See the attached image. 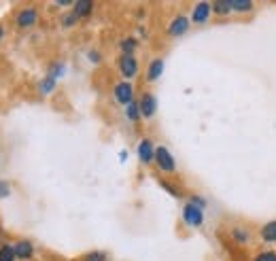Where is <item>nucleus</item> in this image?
Masks as SVG:
<instances>
[{
  "instance_id": "1a4fd4ad",
  "label": "nucleus",
  "mask_w": 276,
  "mask_h": 261,
  "mask_svg": "<svg viewBox=\"0 0 276 261\" xmlns=\"http://www.w3.org/2000/svg\"><path fill=\"white\" fill-rule=\"evenodd\" d=\"M138 157L142 164H151L155 159V149L151 145V140H142L138 145Z\"/></svg>"
},
{
  "instance_id": "f8f14e48",
  "label": "nucleus",
  "mask_w": 276,
  "mask_h": 261,
  "mask_svg": "<svg viewBox=\"0 0 276 261\" xmlns=\"http://www.w3.org/2000/svg\"><path fill=\"white\" fill-rule=\"evenodd\" d=\"M13 248H15V255H17L19 259H30V257H32V253H34V246H32L28 240L17 242Z\"/></svg>"
},
{
  "instance_id": "7ed1b4c3",
  "label": "nucleus",
  "mask_w": 276,
  "mask_h": 261,
  "mask_svg": "<svg viewBox=\"0 0 276 261\" xmlns=\"http://www.w3.org/2000/svg\"><path fill=\"white\" fill-rule=\"evenodd\" d=\"M183 219H185L187 225H191V227H200V225L204 223V212H202V208H198L194 204H187L183 208Z\"/></svg>"
},
{
  "instance_id": "ddd939ff",
  "label": "nucleus",
  "mask_w": 276,
  "mask_h": 261,
  "mask_svg": "<svg viewBox=\"0 0 276 261\" xmlns=\"http://www.w3.org/2000/svg\"><path fill=\"white\" fill-rule=\"evenodd\" d=\"M212 13L214 15H230L232 13V3L230 0H214L212 3Z\"/></svg>"
},
{
  "instance_id": "6e6552de",
  "label": "nucleus",
  "mask_w": 276,
  "mask_h": 261,
  "mask_svg": "<svg viewBox=\"0 0 276 261\" xmlns=\"http://www.w3.org/2000/svg\"><path fill=\"white\" fill-rule=\"evenodd\" d=\"M37 19H39L37 9H23L21 13L17 15V26H19V28H30Z\"/></svg>"
},
{
  "instance_id": "f3484780",
  "label": "nucleus",
  "mask_w": 276,
  "mask_h": 261,
  "mask_svg": "<svg viewBox=\"0 0 276 261\" xmlns=\"http://www.w3.org/2000/svg\"><path fill=\"white\" fill-rule=\"evenodd\" d=\"M230 3H232V11H240V13H249L253 9V3H249V0H230Z\"/></svg>"
},
{
  "instance_id": "423d86ee",
  "label": "nucleus",
  "mask_w": 276,
  "mask_h": 261,
  "mask_svg": "<svg viewBox=\"0 0 276 261\" xmlns=\"http://www.w3.org/2000/svg\"><path fill=\"white\" fill-rule=\"evenodd\" d=\"M187 28H189V19L185 15H178L172 19L170 26H168V34H170V37H183Z\"/></svg>"
},
{
  "instance_id": "9b49d317",
  "label": "nucleus",
  "mask_w": 276,
  "mask_h": 261,
  "mask_svg": "<svg viewBox=\"0 0 276 261\" xmlns=\"http://www.w3.org/2000/svg\"><path fill=\"white\" fill-rule=\"evenodd\" d=\"M91 9H94L91 0H79V3L73 5V13L77 17H85V15H91Z\"/></svg>"
},
{
  "instance_id": "bb28decb",
  "label": "nucleus",
  "mask_w": 276,
  "mask_h": 261,
  "mask_svg": "<svg viewBox=\"0 0 276 261\" xmlns=\"http://www.w3.org/2000/svg\"><path fill=\"white\" fill-rule=\"evenodd\" d=\"M3 34H5V32H3V26H0V41H3Z\"/></svg>"
},
{
  "instance_id": "0eeeda50",
  "label": "nucleus",
  "mask_w": 276,
  "mask_h": 261,
  "mask_svg": "<svg viewBox=\"0 0 276 261\" xmlns=\"http://www.w3.org/2000/svg\"><path fill=\"white\" fill-rule=\"evenodd\" d=\"M210 13H212V5L210 3H198L191 19H194V23H204V21H208Z\"/></svg>"
},
{
  "instance_id": "aec40b11",
  "label": "nucleus",
  "mask_w": 276,
  "mask_h": 261,
  "mask_svg": "<svg viewBox=\"0 0 276 261\" xmlns=\"http://www.w3.org/2000/svg\"><path fill=\"white\" fill-rule=\"evenodd\" d=\"M53 87H55V79H53V77H47V79L41 83V91H43V93H49Z\"/></svg>"
},
{
  "instance_id": "6ab92c4d",
  "label": "nucleus",
  "mask_w": 276,
  "mask_h": 261,
  "mask_svg": "<svg viewBox=\"0 0 276 261\" xmlns=\"http://www.w3.org/2000/svg\"><path fill=\"white\" fill-rule=\"evenodd\" d=\"M119 47H121L124 55H132V53H134V49H136V39H124Z\"/></svg>"
},
{
  "instance_id": "39448f33",
  "label": "nucleus",
  "mask_w": 276,
  "mask_h": 261,
  "mask_svg": "<svg viewBox=\"0 0 276 261\" xmlns=\"http://www.w3.org/2000/svg\"><path fill=\"white\" fill-rule=\"evenodd\" d=\"M119 70H121V75H124L126 79L136 77V73H138V62L134 60V55H124L121 60H119Z\"/></svg>"
},
{
  "instance_id": "4be33fe9",
  "label": "nucleus",
  "mask_w": 276,
  "mask_h": 261,
  "mask_svg": "<svg viewBox=\"0 0 276 261\" xmlns=\"http://www.w3.org/2000/svg\"><path fill=\"white\" fill-rule=\"evenodd\" d=\"M83 261H106V255L100 253V251H94V253L85 255V259H83Z\"/></svg>"
},
{
  "instance_id": "f03ea898",
  "label": "nucleus",
  "mask_w": 276,
  "mask_h": 261,
  "mask_svg": "<svg viewBox=\"0 0 276 261\" xmlns=\"http://www.w3.org/2000/svg\"><path fill=\"white\" fill-rule=\"evenodd\" d=\"M155 161H158V168L162 170V172H174V157L170 155V151H168L166 147H158L155 149Z\"/></svg>"
},
{
  "instance_id": "dca6fc26",
  "label": "nucleus",
  "mask_w": 276,
  "mask_h": 261,
  "mask_svg": "<svg viewBox=\"0 0 276 261\" xmlns=\"http://www.w3.org/2000/svg\"><path fill=\"white\" fill-rule=\"evenodd\" d=\"M17 255H15V248L9 246V244H3L0 246V261H15Z\"/></svg>"
},
{
  "instance_id": "5701e85b",
  "label": "nucleus",
  "mask_w": 276,
  "mask_h": 261,
  "mask_svg": "<svg viewBox=\"0 0 276 261\" xmlns=\"http://www.w3.org/2000/svg\"><path fill=\"white\" fill-rule=\"evenodd\" d=\"M77 19H79V17H77L75 13H68V15L62 19V23H64L66 28H70V26H73V23H77Z\"/></svg>"
},
{
  "instance_id": "a211bd4d",
  "label": "nucleus",
  "mask_w": 276,
  "mask_h": 261,
  "mask_svg": "<svg viewBox=\"0 0 276 261\" xmlns=\"http://www.w3.org/2000/svg\"><path fill=\"white\" fill-rule=\"evenodd\" d=\"M126 115L130 121H138L140 119V109H138V102H132L126 106Z\"/></svg>"
},
{
  "instance_id": "2eb2a0df",
  "label": "nucleus",
  "mask_w": 276,
  "mask_h": 261,
  "mask_svg": "<svg viewBox=\"0 0 276 261\" xmlns=\"http://www.w3.org/2000/svg\"><path fill=\"white\" fill-rule=\"evenodd\" d=\"M164 73V62L162 60H153L149 64V70H147V79L149 81H155V79H160V75Z\"/></svg>"
},
{
  "instance_id": "4468645a",
  "label": "nucleus",
  "mask_w": 276,
  "mask_h": 261,
  "mask_svg": "<svg viewBox=\"0 0 276 261\" xmlns=\"http://www.w3.org/2000/svg\"><path fill=\"white\" fill-rule=\"evenodd\" d=\"M232 240L238 242V244H247V242H251V232L247 227H234L232 230Z\"/></svg>"
},
{
  "instance_id": "9d476101",
  "label": "nucleus",
  "mask_w": 276,
  "mask_h": 261,
  "mask_svg": "<svg viewBox=\"0 0 276 261\" xmlns=\"http://www.w3.org/2000/svg\"><path fill=\"white\" fill-rule=\"evenodd\" d=\"M259 236H261V240H263V242L274 244V242H276V219L263 225V227L259 230Z\"/></svg>"
},
{
  "instance_id": "393cba45",
  "label": "nucleus",
  "mask_w": 276,
  "mask_h": 261,
  "mask_svg": "<svg viewBox=\"0 0 276 261\" xmlns=\"http://www.w3.org/2000/svg\"><path fill=\"white\" fill-rule=\"evenodd\" d=\"M191 204H194V206H198V208H204V206H206V202H204V198H198V195H194V198H191Z\"/></svg>"
},
{
  "instance_id": "b1692460",
  "label": "nucleus",
  "mask_w": 276,
  "mask_h": 261,
  "mask_svg": "<svg viewBox=\"0 0 276 261\" xmlns=\"http://www.w3.org/2000/svg\"><path fill=\"white\" fill-rule=\"evenodd\" d=\"M9 193H11V187H9V183L0 181V198H7Z\"/></svg>"
},
{
  "instance_id": "f257e3e1",
  "label": "nucleus",
  "mask_w": 276,
  "mask_h": 261,
  "mask_svg": "<svg viewBox=\"0 0 276 261\" xmlns=\"http://www.w3.org/2000/svg\"><path fill=\"white\" fill-rule=\"evenodd\" d=\"M113 93H115V100H117L119 104H124V106H128V104L134 102V87H132V83H128V81L117 83Z\"/></svg>"
},
{
  "instance_id": "20e7f679",
  "label": "nucleus",
  "mask_w": 276,
  "mask_h": 261,
  "mask_svg": "<svg viewBox=\"0 0 276 261\" xmlns=\"http://www.w3.org/2000/svg\"><path fill=\"white\" fill-rule=\"evenodd\" d=\"M138 109H140V117H145V119L155 115V111H158V100H155L153 93H142V98L138 100Z\"/></svg>"
},
{
  "instance_id": "a878e982",
  "label": "nucleus",
  "mask_w": 276,
  "mask_h": 261,
  "mask_svg": "<svg viewBox=\"0 0 276 261\" xmlns=\"http://www.w3.org/2000/svg\"><path fill=\"white\" fill-rule=\"evenodd\" d=\"M89 60H94V62H98V60H100V55H98V53H89Z\"/></svg>"
},
{
  "instance_id": "412c9836",
  "label": "nucleus",
  "mask_w": 276,
  "mask_h": 261,
  "mask_svg": "<svg viewBox=\"0 0 276 261\" xmlns=\"http://www.w3.org/2000/svg\"><path fill=\"white\" fill-rule=\"evenodd\" d=\"M255 261H276V251H266V253H259L255 257Z\"/></svg>"
}]
</instances>
